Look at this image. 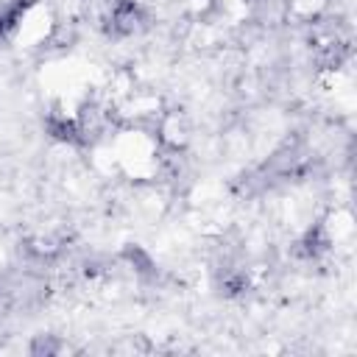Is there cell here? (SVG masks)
<instances>
[{"mask_svg": "<svg viewBox=\"0 0 357 357\" xmlns=\"http://www.w3.org/2000/svg\"><path fill=\"white\" fill-rule=\"evenodd\" d=\"M25 6L28 3H22V0H14V3H6V6H0V39L22 20V11H25Z\"/></svg>", "mask_w": 357, "mask_h": 357, "instance_id": "2", "label": "cell"}, {"mask_svg": "<svg viewBox=\"0 0 357 357\" xmlns=\"http://www.w3.org/2000/svg\"><path fill=\"white\" fill-rule=\"evenodd\" d=\"M137 20H139V8H137V3H131V0L117 3L114 11H112V28H114L117 33H131V31L137 28Z\"/></svg>", "mask_w": 357, "mask_h": 357, "instance_id": "1", "label": "cell"}]
</instances>
